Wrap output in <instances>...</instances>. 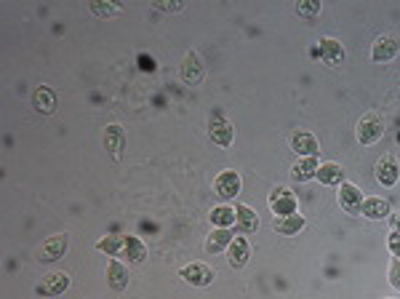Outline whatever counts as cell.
<instances>
[{
	"label": "cell",
	"instance_id": "1",
	"mask_svg": "<svg viewBox=\"0 0 400 299\" xmlns=\"http://www.w3.org/2000/svg\"><path fill=\"white\" fill-rule=\"evenodd\" d=\"M355 137H358V142L360 144H376V142L384 137V121L379 112H365L363 118L358 121V126H355Z\"/></svg>",
	"mask_w": 400,
	"mask_h": 299
},
{
	"label": "cell",
	"instance_id": "2",
	"mask_svg": "<svg viewBox=\"0 0 400 299\" xmlns=\"http://www.w3.org/2000/svg\"><path fill=\"white\" fill-rule=\"evenodd\" d=\"M209 137H211V142L219 144V147H229V144L235 142V128H232L229 118H227L222 110H214V112H211Z\"/></svg>",
	"mask_w": 400,
	"mask_h": 299
},
{
	"label": "cell",
	"instance_id": "3",
	"mask_svg": "<svg viewBox=\"0 0 400 299\" xmlns=\"http://www.w3.org/2000/svg\"><path fill=\"white\" fill-rule=\"evenodd\" d=\"M179 78H182L187 86H198V83H203V78H206V65H203V59L198 56V51L184 53L182 67H179Z\"/></svg>",
	"mask_w": 400,
	"mask_h": 299
},
{
	"label": "cell",
	"instance_id": "4",
	"mask_svg": "<svg viewBox=\"0 0 400 299\" xmlns=\"http://www.w3.org/2000/svg\"><path fill=\"white\" fill-rule=\"evenodd\" d=\"M67 232H56L51 238L43 241V246L37 248V262H56L67 254Z\"/></svg>",
	"mask_w": 400,
	"mask_h": 299
},
{
	"label": "cell",
	"instance_id": "5",
	"mask_svg": "<svg viewBox=\"0 0 400 299\" xmlns=\"http://www.w3.org/2000/svg\"><path fill=\"white\" fill-rule=\"evenodd\" d=\"M398 53H400V40L395 35H390V33L379 35L376 40H374V46H371V59H374L376 65L392 62Z\"/></svg>",
	"mask_w": 400,
	"mask_h": 299
},
{
	"label": "cell",
	"instance_id": "6",
	"mask_svg": "<svg viewBox=\"0 0 400 299\" xmlns=\"http://www.w3.org/2000/svg\"><path fill=\"white\" fill-rule=\"evenodd\" d=\"M374 176L379 179V185L384 187H395L400 179V163L398 158L392 155V153H387L382 158L376 160V166H374Z\"/></svg>",
	"mask_w": 400,
	"mask_h": 299
},
{
	"label": "cell",
	"instance_id": "7",
	"mask_svg": "<svg viewBox=\"0 0 400 299\" xmlns=\"http://www.w3.org/2000/svg\"><path fill=\"white\" fill-rule=\"evenodd\" d=\"M241 174L238 171H232V169H227L222 174L216 176V182H214V190L216 195L222 198V200H232V198H238L241 195Z\"/></svg>",
	"mask_w": 400,
	"mask_h": 299
},
{
	"label": "cell",
	"instance_id": "8",
	"mask_svg": "<svg viewBox=\"0 0 400 299\" xmlns=\"http://www.w3.org/2000/svg\"><path fill=\"white\" fill-rule=\"evenodd\" d=\"M67 286H70V275L67 273H49L43 281H37L35 291L40 297H59V294L67 291Z\"/></svg>",
	"mask_w": 400,
	"mask_h": 299
},
{
	"label": "cell",
	"instance_id": "9",
	"mask_svg": "<svg viewBox=\"0 0 400 299\" xmlns=\"http://www.w3.org/2000/svg\"><path fill=\"white\" fill-rule=\"evenodd\" d=\"M270 209L278 214V216H288L296 214V195L288 187H275L270 193Z\"/></svg>",
	"mask_w": 400,
	"mask_h": 299
},
{
	"label": "cell",
	"instance_id": "10",
	"mask_svg": "<svg viewBox=\"0 0 400 299\" xmlns=\"http://www.w3.org/2000/svg\"><path fill=\"white\" fill-rule=\"evenodd\" d=\"M179 275L187 283H192V286H211L214 283V270L203 262H192L187 267H182Z\"/></svg>",
	"mask_w": 400,
	"mask_h": 299
},
{
	"label": "cell",
	"instance_id": "11",
	"mask_svg": "<svg viewBox=\"0 0 400 299\" xmlns=\"http://www.w3.org/2000/svg\"><path fill=\"white\" fill-rule=\"evenodd\" d=\"M339 206L347 214L363 212V193L358 190V185H349V182L342 185V190H339Z\"/></svg>",
	"mask_w": 400,
	"mask_h": 299
},
{
	"label": "cell",
	"instance_id": "12",
	"mask_svg": "<svg viewBox=\"0 0 400 299\" xmlns=\"http://www.w3.org/2000/svg\"><path fill=\"white\" fill-rule=\"evenodd\" d=\"M288 144H291V150L299 153L302 158L318 155V139H315L310 131H294V134L288 137Z\"/></svg>",
	"mask_w": 400,
	"mask_h": 299
},
{
	"label": "cell",
	"instance_id": "13",
	"mask_svg": "<svg viewBox=\"0 0 400 299\" xmlns=\"http://www.w3.org/2000/svg\"><path fill=\"white\" fill-rule=\"evenodd\" d=\"M118 257L128 259V262H144L147 259V246L141 244L137 235H123L121 254Z\"/></svg>",
	"mask_w": 400,
	"mask_h": 299
},
{
	"label": "cell",
	"instance_id": "14",
	"mask_svg": "<svg viewBox=\"0 0 400 299\" xmlns=\"http://www.w3.org/2000/svg\"><path fill=\"white\" fill-rule=\"evenodd\" d=\"M227 257H229V267L241 270L245 267V262L251 259V244L245 238H232V244L227 248Z\"/></svg>",
	"mask_w": 400,
	"mask_h": 299
},
{
	"label": "cell",
	"instance_id": "15",
	"mask_svg": "<svg viewBox=\"0 0 400 299\" xmlns=\"http://www.w3.org/2000/svg\"><path fill=\"white\" fill-rule=\"evenodd\" d=\"M318 53H320V59H323L326 65H342V62H345V46H342L336 37H323Z\"/></svg>",
	"mask_w": 400,
	"mask_h": 299
},
{
	"label": "cell",
	"instance_id": "16",
	"mask_svg": "<svg viewBox=\"0 0 400 299\" xmlns=\"http://www.w3.org/2000/svg\"><path fill=\"white\" fill-rule=\"evenodd\" d=\"M56 91L51 86H37L33 91V105H35L37 112H43V115H51L53 110H56Z\"/></svg>",
	"mask_w": 400,
	"mask_h": 299
},
{
	"label": "cell",
	"instance_id": "17",
	"mask_svg": "<svg viewBox=\"0 0 400 299\" xmlns=\"http://www.w3.org/2000/svg\"><path fill=\"white\" fill-rule=\"evenodd\" d=\"M105 147L107 153H112V158H121L123 147H125V134H123V126L110 123L105 128Z\"/></svg>",
	"mask_w": 400,
	"mask_h": 299
},
{
	"label": "cell",
	"instance_id": "18",
	"mask_svg": "<svg viewBox=\"0 0 400 299\" xmlns=\"http://www.w3.org/2000/svg\"><path fill=\"white\" fill-rule=\"evenodd\" d=\"M304 225H307V219H304L302 214H288V216H278V219L272 222L275 232H280V235H296V232H302V230H304Z\"/></svg>",
	"mask_w": 400,
	"mask_h": 299
},
{
	"label": "cell",
	"instance_id": "19",
	"mask_svg": "<svg viewBox=\"0 0 400 299\" xmlns=\"http://www.w3.org/2000/svg\"><path fill=\"white\" fill-rule=\"evenodd\" d=\"M229 244H232L229 228H216L214 232H209V238H206V251H209V254H219V251H227Z\"/></svg>",
	"mask_w": 400,
	"mask_h": 299
},
{
	"label": "cell",
	"instance_id": "20",
	"mask_svg": "<svg viewBox=\"0 0 400 299\" xmlns=\"http://www.w3.org/2000/svg\"><path fill=\"white\" fill-rule=\"evenodd\" d=\"M107 281H110V289H115V291H123L128 286V270L123 267V262L118 259L107 262Z\"/></svg>",
	"mask_w": 400,
	"mask_h": 299
},
{
	"label": "cell",
	"instance_id": "21",
	"mask_svg": "<svg viewBox=\"0 0 400 299\" xmlns=\"http://www.w3.org/2000/svg\"><path fill=\"white\" fill-rule=\"evenodd\" d=\"M315 179H318L320 185H329V187H333V185H345V171H342L339 163H323V166L318 169Z\"/></svg>",
	"mask_w": 400,
	"mask_h": 299
},
{
	"label": "cell",
	"instance_id": "22",
	"mask_svg": "<svg viewBox=\"0 0 400 299\" xmlns=\"http://www.w3.org/2000/svg\"><path fill=\"white\" fill-rule=\"evenodd\" d=\"M318 169H320V163H318V155H310V158H299L294 163V169H291V176H294L296 182H307V179H313L318 174Z\"/></svg>",
	"mask_w": 400,
	"mask_h": 299
},
{
	"label": "cell",
	"instance_id": "23",
	"mask_svg": "<svg viewBox=\"0 0 400 299\" xmlns=\"http://www.w3.org/2000/svg\"><path fill=\"white\" fill-rule=\"evenodd\" d=\"M235 222L243 232H256L259 230V216L251 206H238L235 209Z\"/></svg>",
	"mask_w": 400,
	"mask_h": 299
},
{
	"label": "cell",
	"instance_id": "24",
	"mask_svg": "<svg viewBox=\"0 0 400 299\" xmlns=\"http://www.w3.org/2000/svg\"><path fill=\"white\" fill-rule=\"evenodd\" d=\"M360 214L368 219H384V216H390V203L384 198H368V200H363V212Z\"/></svg>",
	"mask_w": 400,
	"mask_h": 299
},
{
	"label": "cell",
	"instance_id": "25",
	"mask_svg": "<svg viewBox=\"0 0 400 299\" xmlns=\"http://www.w3.org/2000/svg\"><path fill=\"white\" fill-rule=\"evenodd\" d=\"M121 11H123L121 3H110V0H94V3H91V14H94V17L112 19L118 17Z\"/></svg>",
	"mask_w": 400,
	"mask_h": 299
},
{
	"label": "cell",
	"instance_id": "26",
	"mask_svg": "<svg viewBox=\"0 0 400 299\" xmlns=\"http://www.w3.org/2000/svg\"><path fill=\"white\" fill-rule=\"evenodd\" d=\"M209 219L214 225H219V228H229V225H235V212L229 206H216Z\"/></svg>",
	"mask_w": 400,
	"mask_h": 299
},
{
	"label": "cell",
	"instance_id": "27",
	"mask_svg": "<svg viewBox=\"0 0 400 299\" xmlns=\"http://www.w3.org/2000/svg\"><path fill=\"white\" fill-rule=\"evenodd\" d=\"M121 244H123V235H107V238H102V241L96 244V248L105 251V254H110L112 259H118V254H121Z\"/></svg>",
	"mask_w": 400,
	"mask_h": 299
},
{
	"label": "cell",
	"instance_id": "28",
	"mask_svg": "<svg viewBox=\"0 0 400 299\" xmlns=\"http://www.w3.org/2000/svg\"><path fill=\"white\" fill-rule=\"evenodd\" d=\"M296 14L304 19L318 17V14H320V3H318V0H302V3L296 6Z\"/></svg>",
	"mask_w": 400,
	"mask_h": 299
},
{
	"label": "cell",
	"instance_id": "29",
	"mask_svg": "<svg viewBox=\"0 0 400 299\" xmlns=\"http://www.w3.org/2000/svg\"><path fill=\"white\" fill-rule=\"evenodd\" d=\"M387 281H390V286H392L395 291H400V259H398V257L390 262V270H387Z\"/></svg>",
	"mask_w": 400,
	"mask_h": 299
},
{
	"label": "cell",
	"instance_id": "30",
	"mask_svg": "<svg viewBox=\"0 0 400 299\" xmlns=\"http://www.w3.org/2000/svg\"><path fill=\"white\" fill-rule=\"evenodd\" d=\"M157 11H166V14H174V11H182V0H168V3H155Z\"/></svg>",
	"mask_w": 400,
	"mask_h": 299
},
{
	"label": "cell",
	"instance_id": "31",
	"mask_svg": "<svg viewBox=\"0 0 400 299\" xmlns=\"http://www.w3.org/2000/svg\"><path fill=\"white\" fill-rule=\"evenodd\" d=\"M390 254L400 259V232H395V230L390 232Z\"/></svg>",
	"mask_w": 400,
	"mask_h": 299
},
{
	"label": "cell",
	"instance_id": "32",
	"mask_svg": "<svg viewBox=\"0 0 400 299\" xmlns=\"http://www.w3.org/2000/svg\"><path fill=\"white\" fill-rule=\"evenodd\" d=\"M390 222H392V230H395V232H400V212L392 214V216H390Z\"/></svg>",
	"mask_w": 400,
	"mask_h": 299
}]
</instances>
